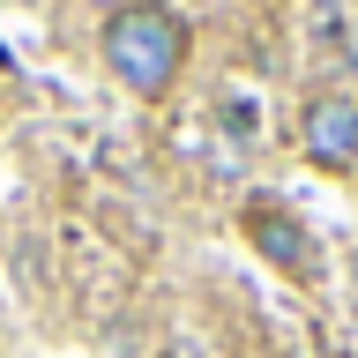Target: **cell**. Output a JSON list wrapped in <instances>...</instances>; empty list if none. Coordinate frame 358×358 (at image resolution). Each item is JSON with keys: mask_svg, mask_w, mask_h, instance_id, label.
Returning <instances> with one entry per match:
<instances>
[{"mask_svg": "<svg viewBox=\"0 0 358 358\" xmlns=\"http://www.w3.org/2000/svg\"><path fill=\"white\" fill-rule=\"evenodd\" d=\"M187 60V22L172 8H157V0H127V8H112L105 15V67L134 97H164Z\"/></svg>", "mask_w": 358, "mask_h": 358, "instance_id": "1", "label": "cell"}, {"mask_svg": "<svg viewBox=\"0 0 358 358\" xmlns=\"http://www.w3.org/2000/svg\"><path fill=\"white\" fill-rule=\"evenodd\" d=\"M246 239L262 246V262H276L284 276H321L313 231H306L299 217H291L284 201H268V194H254V201H246Z\"/></svg>", "mask_w": 358, "mask_h": 358, "instance_id": "2", "label": "cell"}, {"mask_svg": "<svg viewBox=\"0 0 358 358\" xmlns=\"http://www.w3.org/2000/svg\"><path fill=\"white\" fill-rule=\"evenodd\" d=\"M299 142H306V157L329 164V172L358 164V97H343V90L306 97V112H299Z\"/></svg>", "mask_w": 358, "mask_h": 358, "instance_id": "3", "label": "cell"}, {"mask_svg": "<svg viewBox=\"0 0 358 358\" xmlns=\"http://www.w3.org/2000/svg\"><path fill=\"white\" fill-rule=\"evenodd\" d=\"M343 52H351V60H358V22H351V38H343Z\"/></svg>", "mask_w": 358, "mask_h": 358, "instance_id": "4", "label": "cell"}, {"mask_svg": "<svg viewBox=\"0 0 358 358\" xmlns=\"http://www.w3.org/2000/svg\"><path fill=\"white\" fill-rule=\"evenodd\" d=\"M351 276H358V246H351Z\"/></svg>", "mask_w": 358, "mask_h": 358, "instance_id": "5", "label": "cell"}]
</instances>
